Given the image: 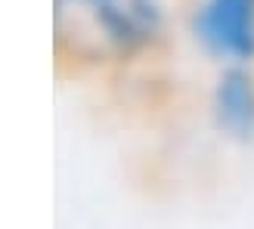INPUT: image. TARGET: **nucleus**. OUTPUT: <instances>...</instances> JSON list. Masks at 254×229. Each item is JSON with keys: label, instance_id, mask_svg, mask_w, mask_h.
Listing matches in <instances>:
<instances>
[{"label": "nucleus", "instance_id": "7ed1b4c3", "mask_svg": "<svg viewBox=\"0 0 254 229\" xmlns=\"http://www.w3.org/2000/svg\"><path fill=\"white\" fill-rule=\"evenodd\" d=\"M211 121L226 143H254V65H220L211 87Z\"/></svg>", "mask_w": 254, "mask_h": 229}, {"label": "nucleus", "instance_id": "f257e3e1", "mask_svg": "<svg viewBox=\"0 0 254 229\" xmlns=\"http://www.w3.org/2000/svg\"><path fill=\"white\" fill-rule=\"evenodd\" d=\"M164 0H53V59L59 71L121 68L164 41Z\"/></svg>", "mask_w": 254, "mask_h": 229}, {"label": "nucleus", "instance_id": "f03ea898", "mask_svg": "<svg viewBox=\"0 0 254 229\" xmlns=\"http://www.w3.org/2000/svg\"><path fill=\"white\" fill-rule=\"evenodd\" d=\"M189 31L217 65H254V0H198Z\"/></svg>", "mask_w": 254, "mask_h": 229}]
</instances>
